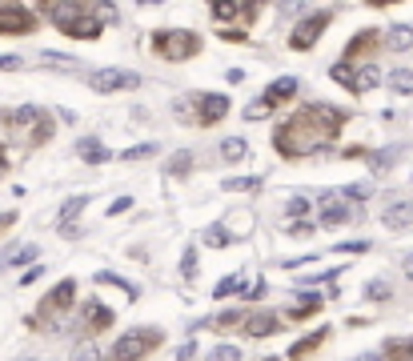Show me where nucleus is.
<instances>
[{
    "mask_svg": "<svg viewBox=\"0 0 413 361\" xmlns=\"http://www.w3.org/2000/svg\"><path fill=\"white\" fill-rule=\"evenodd\" d=\"M161 345V329H133V333H125V337H116V345L104 353L100 361H140L149 349H157Z\"/></svg>",
    "mask_w": 413,
    "mask_h": 361,
    "instance_id": "obj_1",
    "label": "nucleus"
},
{
    "mask_svg": "<svg viewBox=\"0 0 413 361\" xmlns=\"http://www.w3.org/2000/svg\"><path fill=\"white\" fill-rule=\"evenodd\" d=\"M152 49L164 52V61H188L200 49V37L188 32V28H164V32L152 37Z\"/></svg>",
    "mask_w": 413,
    "mask_h": 361,
    "instance_id": "obj_2",
    "label": "nucleus"
},
{
    "mask_svg": "<svg viewBox=\"0 0 413 361\" xmlns=\"http://www.w3.org/2000/svg\"><path fill=\"white\" fill-rule=\"evenodd\" d=\"M88 85L97 88V93H125V88L140 85V76L133 69H100V73L88 76Z\"/></svg>",
    "mask_w": 413,
    "mask_h": 361,
    "instance_id": "obj_3",
    "label": "nucleus"
},
{
    "mask_svg": "<svg viewBox=\"0 0 413 361\" xmlns=\"http://www.w3.org/2000/svg\"><path fill=\"white\" fill-rule=\"evenodd\" d=\"M32 28H37L32 8H25V4H0V32L25 37V32H32Z\"/></svg>",
    "mask_w": 413,
    "mask_h": 361,
    "instance_id": "obj_4",
    "label": "nucleus"
},
{
    "mask_svg": "<svg viewBox=\"0 0 413 361\" xmlns=\"http://www.w3.org/2000/svg\"><path fill=\"white\" fill-rule=\"evenodd\" d=\"M329 25V13H317V16H305L293 32H289V45L297 52H305V49H313V40L321 37V28Z\"/></svg>",
    "mask_w": 413,
    "mask_h": 361,
    "instance_id": "obj_5",
    "label": "nucleus"
},
{
    "mask_svg": "<svg viewBox=\"0 0 413 361\" xmlns=\"http://www.w3.org/2000/svg\"><path fill=\"white\" fill-rule=\"evenodd\" d=\"M73 297H76V281L73 277H68V281H61V285L52 289L49 297L40 301V309H37V317H32V325H44V317H49V313H56V309H68V305H73Z\"/></svg>",
    "mask_w": 413,
    "mask_h": 361,
    "instance_id": "obj_6",
    "label": "nucleus"
},
{
    "mask_svg": "<svg viewBox=\"0 0 413 361\" xmlns=\"http://www.w3.org/2000/svg\"><path fill=\"white\" fill-rule=\"evenodd\" d=\"M353 217H361V209H353L349 201H337V197L321 201V225H329V229H337V225H349Z\"/></svg>",
    "mask_w": 413,
    "mask_h": 361,
    "instance_id": "obj_7",
    "label": "nucleus"
},
{
    "mask_svg": "<svg viewBox=\"0 0 413 361\" xmlns=\"http://www.w3.org/2000/svg\"><path fill=\"white\" fill-rule=\"evenodd\" d=\"M225 112H229V97L225 93H205V97L197 100V121L200 125H217Z\"/></svg>",
    "mask_w": 413,
    "mask_h": 361,
    "instance_id": "obj_8",
    "label": "nucleus"
},
{
    "mask_svg": "<svg viewBox=\"0 0 413 361\" xmlns=\"http://www.w3.org/2000/svg\"><path fill=\"white\" fill-rule=\"evenodd\" d=\"M277 317H281V313H269V309L245 313V325H241V329H245L249 337H269V333H277V325H281Z\"/></svg>",
    "mask_w": 413,
    "mask_h": 361,
    "instance_id": "obj_9",
    "label": "nucleus"
},
{
    "mask_svg": "<svg viewBox=\"0 0 413 361\" xmlns=\"http://www.w3.org/2000/svg\"><path fill=\"white\" fill-rule=\"evenodd\" d=\"M381 221H385V229H409L413 225V201H393V205H385Z\"/></svg>",
    "mask_w": 413,
    "mask_h": 361,
    "instance_id": "obj_10",
    "label": "nucleus"
},
{
    "mask_svg": "<svg viewBox=\"0 0 413 361\" xmlns=\"http://www.w3.org/2000/svg\"><path fill=\"white\" fill-rule=\"evenodd\" d=\"M381 45H385L389 52H409L413 49V28L409 25H393L385 37H381Z\"/></svg>",
    "mask_w": 413,
    "mask_h": 361,
    "instance_id": "obj_11",
    "label": "nucleus"
},
{
    "mask_svg": "<svg viewBox=\"0 0 413 361\" xmlns=\"http://www.w3.org/2000/svg\"><path fill=\"white\" fill-rule=\"evenodd\" d=\"M76 157H80L85 165H100V161H109V149H104L100 137H85L80 145H76Z\"/></svg>",
    "mask_w": 413,
    "mask_h": 361,
    "instance_id": "obj_12",
    "label": "nucleus"
},
{
    "mask_svg": "<svg viewBox=\"0 0 413 361\" xmlns=\"http://www.w3.org/2000/svg\"><path fill=\"white\" fill-rule=\"evenodd\" d=\"M213 16L217 20H245L249 25L257 16V4H213Z\"/></svg>",
    "mask_w": 413,
    "mask_h": 361,
    "instance_id": "obj_13",
    "label": "nucleus"
},
{
    "mask_svg": "<svg viewBox=\"0 0 413 361\" xmlns=\"http://www.w3.org/2000/svg\"><path fill=\"white\" fill-rule=\"evenodd\" d=\"M297 88H301L297 76H277L273 85H269V97H265V100H269V105H281V100H289Z\"/></svg>",
    "mask_w": 413,
    "mask_h": 361,
    "instance_id": "obj_14",
    "label": "nucleus"
},
{
    "mask_svg": "<svg viewBox=\"0 0 413 361\" xmlns=\"http://www.w3.org/2000/svg\"><path fill=\"white\" fill-rule=\"evenodd\" d=\"M85 321H88V329H109V325H113V309L100 305V301H88L85 305Z\"/></svg>",
    "mask_w": 413,
    "mask_h": 361,
    "instance_id": "obj_15",
    "label": "nucleus"
},
{
    "mask_svg": "<svg viewBox=\"0 0 413 361\" xmlns=\"http://www.w3.org/2000/svg\"><path fill=\"white\" fill-rule=\"evenodd\" d=\"M217 153H221L225 161H245V157H249V145H245L241 137H225L221 145H217Z\"/></svg>",
    "mask_w": 413,
    "mask_h": 361,
    "instance_id": "obj_16",
    "label": "nucleus"
},
{
    "mask_svg": "<svg viewBox=\"0 0 413 361\" xmlns=\"http://www.w3.org/2000/svg\"><path fill=\"white\" fill-rule=\"evenodd\" d=\"M381 85V69H377L373 61H365L361 69H357V93H369V88Z\"/></svg>",
    "mask_w": 413,
    "mask_h": 361,
    "instance_id": "obj_17",
    "label": "nucleus"
},
{
    "mask_svg": "<svg viewBox=\"0 0 413 361\" xmlns=\"http://www.w3.org/2000/svg\"><path fill=\"white\" fill-rule=\"evenodd\" d=\"M385 85L393 88V93H401V97H409L413 93V69H393V73L385 76Z\"/></svg>",
    "mask_w": 413,
    "mask_h": 361,
    "instance_id": "obj_18",
    "label": "nucleus"
},
{
    "mask_svg": "<svg viewBox=\"0 0 413 361\" xmlns=\"http://www.w3.org/2000/svg\"><path fill=\"white\" fill-rule=\"evenodd\" d=\"M329 337V329H317V333H309V337H301L297 345L289 349V357H305V353H313V345H321Z\"/></svg>",
    "mask_w": 413,
    "mask_h": 361,
    "instance_id": "obj_19",
    "label": "nucleus"
},
{
    "mask_svg": "<svg viewBox=\"0 0 413 361\" xmlns=\"http://www.w3.org/2000/svg\"><path fill=\"white\" fill-rule=\"evenodd\" d=\"M393 161H397V149H377V153H369V169H373V173L393 169Z\"/></svg>",
    "mask_w": 413,
    "mask_h": 361,
    "instance_id": "obj_20",
    "label": "nucleus"
},
{
    "mask_svg": "<svg viewBox=\"0 0 413 361\" xmlns=\"http://www.w3.org/2000/svg\"><path fill=\"white\" fill-rule=\"evenodd\" d=\"M205 325H213V329H233V325H245V313L241 309H229V313H217V317H209Z\"/></svg>",
    "mask_w": 413,
    "mask_h": 361,
    "instance_id": "obj_21",
    "label": "nucleus"
},
{
    "mask_svg": "<svg viewBox=\"0 0 413 361\" xmlns=\"http://www.w3.org/2000/svg\"><path fill=\"white\" fill-rule=\"evenodd\" d=\"M373 45H377V37H373V32H361V37H353V40H349V49H345V61H353V57H361V52H365V49H373Z\"/></svg>",
    "mask_w": 413,
    "mask_h": 361,
    "instance_id": "obj_22",
    "label": "nucleus"
},
{
    "mask_svg": "<svg viewBox=\"0 0 413 361\" xmlns=\"http://www.w3.org/2000/svg\"><path fill=\"white\" fill-rule=\"evenodd\" d=\"M85 205H88V197H85V193H80V197H68V201H64V209H61V221H64V225H68V221H76V217L85 213Z\"/></svg>",
    "mask_w": 413,
    "mask_h": 361,
    "instance_id": "obj_23",
    "label": "nucleus"
},
{
    "mask_svg": "<svg viewBox=\"0 0 413 361\" xmlns=\"http://www.w3.org/2000/svg\"><path fill=\"white\" fill-rule=\"evenodd\" d=\"M329 76H333V81H341V85H349L353 93H357V73H353V69H349V61L333 64V69H329Z\"/></svg>",
    "mask_w": 413,
    "mask_h": 361,
    "instance_id": "obj_24",
    "label": "nucleus"
},
{
    "mask_svg": "<svg viewBox=\"0 0 413 361\" xmlns=\"http://www.w3.org/2000/svg\"><path fill=\"white\" fill-rule=\"evenodd\" d=\"M97 285H116V289H125V293H133V297L140 293L133 281H125V277H116V273H97Z\"/></svg>",
    "mask_w": 413,
    "mask_h": 361,
    "instance_id": "obj_25",
    "label": "nucleus"
},
{
    "mask_svg": "<svg viewBox=\"0 0 413 361\" xmlns=\"http://www.w3.org/2000/svg\"><path fill=\"white\" fill-rule=\"evenodd\" d=\"M37 245H20V249H13V257H8V261H4V265H32V261H37Z\"/></svg>",
    "mask_w": 413,
    "mask_h": 361,
    "instance_id": "obj_26",
    "label": "nucleus"
},
{
    "mask_svg": "<svg viewBox=\"0 0 413 361\" xmlns=\"http://www.w3.org/2000/svg\"><path fill=\"white\" fill-rule=\"evenodd\" d=\"M225 189H233V193H253V189H261V177H233V181H225Z\"/></svg>",
    "mask_w": 413,
    "mask_h": 361,
    "instance_id": "obj_27",
    "label": "nucleus"
},
{
    "mask_svg": "<svg viewBox=\"0 0 413 361\" xmlns=\"http://www.w3.org/2000/svg\"><path fill=\"white\" fill-rule=\"evenodd\" d=\"M237 289H245L237 273H233V277H221V281L213 285V297H229V293H237Z\"/></svg>",
    "mask_w": 413,
    "mask_h": 361,
    "instance_id": "obj_28",
    "label": "nucleus"
},
{
    "mask_svg": "<svg viewBox=\"0 0 413 361\" xmlns=\"http://www.w3.org/2000/svg\"><path fill=\"white\" fill-rule=\"evenodd\" d=\"M188 165H193V153L181 149V153L173 157V161H169V173H173V177H185V173H188Z\"/></svg>",
    "mask_w": 413,
    "mask_h": 361,
    "instance_id": "obj_29",
    "label": "nucleus"
},
{
    "mask_svg": "<svg viewBox=\"0 0 413 361\" xmlns=\"http://www.w3.org/2000/svg\"><path fill=\"white\" fill-rule=\"evenodd\" d=\"M68 361H100V353H97V345L92 341H80V345L73 349V357Z\"/></svg>",
    "mask_w": 413,
    "mask_h": 361,
    "instance_id": "obj_30",
    "label": "nucleus"
},
{
    "mask_svg": "<svg viewBox=\"0 0 413 361\" xmlns=\"http://www.w3.org/2000/svg\"><path fill=\"white\" fill-rule=\"evenodd\" d=\"M125 161H145V157H157V145H133V149L121 153Z\"/></svg>",
    "mask_w": 413,
    "mask_h": 361,
    "instance_id": "obj_31",
    "label": "nucleus"
},
{
    "mask_svg": "<svg viewBox=\"0 0 413 361\" xmlns=\"http://www.w3.org/2000/svg\"><path fill=\"white\" fill-rule=\"evenodd\" d=\"M209 361H241V349L237 345H217L209 353Z\"/></svg>",
    "mask_w": 413,
    "mask_h": 361,
    "instance_id": "obj_32",
    "label": "nucleus"
},
{
    "mask_svg": "<svg viewBox=\"0 0 413 361\" xmlns=\"http://www.w3.org/2000/svg\"><path fill=\"white\" fill-rule=\"evenodd\" d=\"M269 112H273V105H269V100H253L249 109H245V117H249V121H261V117H269Z\"/></svg>",
    "mask_w": 413,
    "mask_h": 361,
    "instance_id": "obj_33",
    "label": "nucleus"
},
{
    "mask_svg": "<svg viewBox=\"0 0 413 361\" xmlns=\"http://www.w3.org/2000/svg\"><path fill=\"white\" fill-rule=\"evenodd\" d=\"M369 193H373L369 185H345V189H341V197H345V201H365Z\"/></svg>",
    "mask_w": 413,
    "mask_h": 361,
    "instance_id": "obj_34",
    "label": "nucleus"
},
{
    "mask_svg": "<svg viewBox=\"0 0 413 361\" xmlns=\"http://www.w3.org/2000/svg\"><path fill=\"white\" fill-rule=\"evenodd\" d=\"M305 209H309V201H305V197H289L285 201V213H289V217H305Z\"/></svg>",
    "mask_w": 413,
    "mask_h": 361,
    "instance_id": "obj_35",
    "label": "nucleus"
},
{
    "mask_svg": "<svg viewBox=\"0 0 413 361\" xmlns=\"http://www.w3.org/2000/svg\"><path fill=\"white\" fill-rule=\"evenodd\" d=\"M241 293H245V297H249V301H261L265 293H269V285H265V281H249V285L241 289Z\"/></svg>",
    "mask_w": 413,
    "mask_h": 361,
    "instance_id": "obj_36",
    "label": "nucleus"
},
{
    "mask_svg": "<svg viewBox=\"0 0 413 361\" xmlns=\"http://www.w3.org/2000/svg\"><path fill=\"white\" fill-rule=\"evenodd\" d=\"M365 297L385 301V297H389V285H385V281H369V289H365Z\"/></svg>",
    "mask_w": 413,
    "mask_h": 361,
    "instance_id": "obj_37",
    "label": "nucleus"
},
{
    "mask_svg": "<svg viewBox=\"0 0 413 361\" xmlns=\"http://www.w3.org/2000/svg\"><path fill=\"white\" fill-rule=\"evenodd\" d=\"M369 249V241H345V245H337V253H365Z\"/></svg>",
    "mask_w": 413,
    "mask_h": 361,
    "instance_id": "obj_38",
    "label": "nucleus"
},
{
    "mask_svg": "<svg viewBox=\"0 0 413 361\" xmlns=\"http://www.w3.org/2000/svg\"><path fill=\"white\" fill-rule=\"evenodd\" d=\"M0 69H4V73H16V69H25V61H20V57H0Z\"/></svg>",
    "mask_w": 413,
    "mask_h": 361,
    "instance_id": "obj_39",
    "label": "nucleus"
},
{
    "mask_svg": "<svg viewBox=\"0 0 413 361\" xmlns=\"http://www.w3.org/2000/svg\"><path fill=\"white\" fill-rule=\"evenodd\" d=\"M181 273H185V277H193V273H197V257H193V249L185 253V261H181Z\"/></svg>",
    "mask_w": 413,
    "mask_h": 361,
    "instance_id": "obj_40",
    "label": "nucleus"
},
{
    "mask_svg": "<svg viewBox=\"0 0 413 361\" xmlns=\"http://www.w3.org/2000/svg\"><path fill=\"white\" fill-rule=\"evenodd\" d=\"M125 209H133V197H116L113 205H109V213H113V217H116V213H125Z\"/></svg>",
    "mask_w": 413,
    "mask_h": 361,
    "instance_id": "obj_41",
    "label": "nucleus"
},
{
    "mask_svg": "<svg viewBox=\"0 0 413 361\" xmlns=\"http://www.w3.org/2000/svg\"><path fill=\"white\" fill-rule=\"evenodd\" d=\"M205 241H209V245H225V229H209Z\"/></svg>",
    "mask_w": 413,
    "mask_h": 361,
    "instance_id": "obj_42",
    "label": "nucleus"
},
{
    "mask_svg": "<svg viewBox=\"0 0 413 361\" xmlns=\"http://www.w3.org/2000/svg\"><path fill=\"white\" fill-rule=\"evenodd\" d=\"M193 353H197V341H185V345L176 349V357H181V361H188Z\"/></svg>",
    "mask_w": 413,
    "mask_h": 361,
    "instance_id": "obj_43",
    "label": "nucleus"
},
{
    "mask_svg": "<svg viewBox=\"0 0 413 361\" xmlns=\"http://www.w3.org/2000/svg\"><path fill=\"white\" fill-rule=\"evenodd\" d=\"M40 273H44L40 265H37V269H28V273H25V285H37V281H40Z\"/></svg>",
    "mask_w": 413,
    "mask_h": 361,
    "instance_id": "obj_44",
    "label": "nucleus"
},
{
    "mask_svg": "<svg viewBox=\"0 0 413 361\" xmlns=\"http://www.w3.org/2000/svg\"><path fill=\"white\" fill-rule=\"evenodd\" d=\"M401 269H405V277L413 281V253H405V257H401Z\"/></svg>",
    "mask_w": 413,
    "mask_h": 361,
    "instance_id": "obj_45",
    "label": "nucleus"
},
{
    "mask_svg": "<svg viewBox=\"0 0 413 361\" xmlns=\"http://www.w3.org/2000/svg\"><path fill=\"white\" fill-rule=\"evenodd\" d=\"M401 349H405V353H401V361H413V337H409V341H401Z\"/></svg>",
    "mask_w": 413,
    "mask_h": 361,
    "instance_id": "obj_46",
    "label": "nucleus"
},
{
    "mask_svg": "<svg viewBox=\"0 0 413 361\" xmlns=\"http://www.w3.org/2000/svg\"><path fill=\"white\" fill-rule=\"evenodd\" d=\"M353 361H385L381 353H361V357H353Z\"/></svg>",
    "mask_w": 413,
    "mask_h": 361,
    "instance_id": "obj_47",
    "label": "nucleus"
},
{
    "mask_svg": "<svg viewBox=\"0 0 413 361\" xmlns=\"http://www.w3.org/2000/svg\"><path fill=\"white\" fill-rule=\"evenodd\" d=\"M13 221H16L13 213H4V217H0V229H4V225H13Z\"/></svg>",
    "mask_w": 413,
    "mask_h": 361,
    "instance_id": "obj_48",
    "label": "nucleus"
},
{
    "mask_svg": "<svg viewBox=\"0 0 413 361\" xmlns=\"http://www.w3.org/2000/svg\"><path fill=\"white\" fill-rule=\"evenodd\" d=\"M4 165H8V161H4V149H0V177H4Z\"/></svg>",
    "mask_w": 413,
    "mask_h": 361,
    "instance_id": "obj_49",
    "label": "nucleus"
},
{
    "mask_svg": "<svg viewBox=\"0 0 413 361\" xmlns=\"http://www.w3.org/2000/svg\"><path fill=\"white\" fill-rule=\"evenodd\" d=\"M20 361H37V357H20Z\"/></svg>",
    "mask_w": 413,
    "mask_h": 361,
    "instance_id": "obj_50",
    "label": "nucleus"
}]
</instances>
